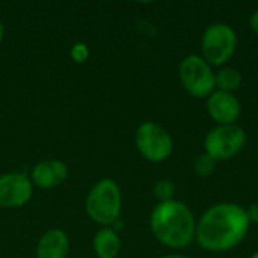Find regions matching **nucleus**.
<instances>
[{
  "instance_id": "nucleus-1",
  "label": "nucleus",
  "mask_w": 258,
  "mask_h": 258,
  "mask_svg": "<svg viewBox=\"0 0 258 258\" xmlns=\"http://www.w3.org/2000/svg\"><path fill=\"white\" fill-rule=\"evenodd\" d=\"M251 222L246 209L234 203H218L197 221L195 242L209 252H227L248 236Z\"/></svg>"
},
{
  "instance_id": "nucleus-2",
  "label": "nucleus",
  "mask_w": 258,
  "mask_h": 258,
  "mask_svg": "<svg viewBox=\"0 0 258 258\" xmlns=\"http://www.w3.org/2000/svg\"><path fill=\"white\" fill-rule=\"evenodd\" d=\"M153 236L163 246L184 249L195 242L197 218L187 204L178 200L159 203L150 216Z\"/></svg>"
},
{
  "instance_id": "nucleus-3",
  "label": "nucleus",
  "mask_w": 258,
  "mask_h": 258,
  "mask_svg": "<svg viewBox=\"0 0 258 258\" xmlns=\"http://www.w3.org/2000/svg\"><path fill=\"white\" fill-rule=\"evenodd\" d=\"M237 32L228 23H212L201 36V57L213 68L225 67L236 54Z\"/></svg>"
},
{
  "instance_id": "nucleus-4",
  "label": "nucleus",
  "mask_w": 258,
  "mask_h": 258,
  "mask_svg": "<svg viewBox=\"0 0 258 258\" xmlns=\"http://www.w3.org/2000/svg\"><path fill=\"white\" fill-rule=\"evenodd\" d=\"M121 206L122 198L119 186L113 180L104 178L91 189L85 207L92 221L101 225H112L121 215Z\"/></svg>"
},
{
  "instance_id": "nucleus-5",
  "label": "nucleus",
  "mask_w": 258,
  "mask_h": 258,
  "mask_svg": "<svg viewBox=\"0 0 258 258\" xmlns=\"http://www.w3.org/2000/svg\"><path fill=\"white\" fill-rule=\"evenodd\" d=\"M248 144V135L243 127L216 125L204 138V153L213 160L228 162L239 156Z\"/></svg>"
},
{
  "instance_id": "nucleus-6",
  "label": "nucleus",
  "mask_w": 258,
  "mask_h": 258,
  "mask_svg": "<svg viewBox=\"0 0 258 258\" xmlns=\"http://www.w3.org/2000/svg\"><path fill=\"white\" fill-rule=\"evenodd\" d=\"M178 77L187 94L195 98H209L216 91L215 70L201 54H187L178 65Z\"/></svg>"
},
{
  "instance_id": "nucleus-7",
  "label": "nucleus",
  "mask_w": 258,
  "mask_h": 258,
  "mask_svg": "<svg viewBox=\"0 0 258 258\" xmlns=\"http://www.w3.org/2000/svg\"><path fill=\"white\" fill-rule=\"evenodd\" d=\"M135 142L142 157L151 163H162L174 153V139L169 132L151 121L138 127Z\"/></svg>"
},
{
  "instance_id": "nucleus-8",
  "label": "nucleus",
  "mask_w": 258,
  "mask_h": 258,
  "mask_svg": "<svg viewBox=\"0 0 258 258\" xmlns=\"http://www.w3.org/2000/svg\"><path fill=\"white\" fill-rule=\"evenodd\" d=\"M32 192V181L24 174L11 172L0 175V207H21L30 200Z\"/></svg>"
},
{
  "instance_id": "nucleus-9",
  "label": "nucleus",
  "mask_w": 258,
  "mask_h": 258,
  "mask_svg": "<svg viewBox=\"0 0 258 258\" xmlns=\"http://www.w3.org/2000/svg\"><path fill=\"white\" fill-rule=\"evenodd\" d=\"M207 113L216 125H233L242 115V104L236 94L215 91L206 103Z\"/></svg>"
},
{
  "instance_id": "nucleus-10",
  "label": "nucleus",
  "mask_w": 258,
  "mask_h": 258,
  "mask_svg": "<svg viewBox=\"0 0 258 258\" xmlns=\"http://www.w3.org/2000/svg\"><path fill=\"white\" fill-rule=\"evenodd\" d=\"M68 177V168L60 160H45L32 169V181L41 189H51L62 184Z\"/></svg>"
},
{
  "instance_id": "nucleus-11",
  "label": "nucleus",
  "mask_w": 258,
  "mask_h": 258,
  "mask_svg": "<svg viewBox=\"0 0 258 258\" xmlns=\"http://www.w3.org/2000/svg\"><path fill=\"white\" fill-rule=\"evenodd\" d=\"M70 249L68 236L62 230H48L38 242V258H65Z\"/></svg>"
},
{
  "instance_id": "nucleus-12",
  "label": "nucleus",
  "mask_w": 258,
  "mask_h": 258,
  "mask_svg": "<svg viewBox=\"0 0 258 258\" xmlns=\"http://www.w3.org/2000/svg\"><path fill=\"white\" fill-rule=\"evenodd\" d=\"M94 251L100 258H115L121 251V239L112 228L100 230L94 237Z\"/></svg>"
},
{
  "instance_id": "nucleus-13",
  "label": "nucleus",
  "mask_w": 258,
  "mask_h": 258,
  "mask_svg": "<svg viewBox=\"0 0 258 258\" xmlns=\"http://www.w3.org/2000/svg\"><path fill=\"white\" fill-rule=\"evenodd\" d=\"M242 82H243V77H242V73L237 68L225 65V67L215 71L216 91H224V92L234 94L242 86Z\"/></svg>"
},
{
  "instance_id": "nucleus-14",
  "label": "nucleus",
  "mask_w": 258,
  "mask_h": 258,
  "mask_svg": "<svg viewBox=\"0 0 258 258\" xmlns=\"http://www.w3.org/2000/svg\"><path fill=\"white\" fill-rule=\"evenodd\" d=\"M216 166H218V162L204 153V154L198 156L197 160L194 162V172L200 178H207L215 174Z\"/></svg>"
},
{
  "instance_id": "nucleus-15",
  "label": "nucleus",
  "mask_w": 258,
  "mask_h": 258,
  "mask_svg": "<svg viewBox=\"0 0 258 258\" xmlns=\"http://www.w3.org/2000/svg\"><path fill=\"white\" fill-rule=\"evenodd\" d=\"M154 197L159 203H168L175 200V184L171 180H160L154 186Z\"/></svg>"
},
{
  "instance_id": "nucleus-16",
  "label": "nucleus",
  "mask_w": 258,
  "mask_h": 258,
  "mask_svg": "<svg viewBox=\"0 0 258 258\" xmlns=\"http://www.w3.org/2000/svg\"><path fill=\"white\" fill-rule=\"evenodd\" d=\"M89 56V50L85 44H76L73 48H71V57L76 60V62H85Z\"/></svg>"
},
{
  "instance_id": "nucleus-17",
  "label": "nucleus",
  "mask_w": 258,
  "mask_h": 258,
  "mask_svg": "<svg viewBox=\"0 0 258 258\" xmlns=\"http://www.w3.org/2000/svg\"><path fill=\"white\" fill-rule=\"evenodd\" d=\"M246 215L251 224H258V203H252L246 209Z\"/></svg>"
},
{
  "instance_id": "nucleus-18",
  "label": "nucleus",
  "mask_w": 258,
  "mask_h": 258,
  "mask_svg": "<svg viewBox=\"0 0 258 258\" xmlns=\"http://www.w3.org/2000/svg\"><path fill=\"white\" fill-rule=\"evenodd\" d=\"M249 27L255 35H258V9H255L249 17Z\"/></svg>"
},
{
  "instance_id": "nucleus-19",
  "label": "nucleus",
  "mask_w": 258,
  "mask_h": 258,
  "mask_svg": "<svg viewBox=\"0 0 258 258\" xmlns=\"http://www.w3.org/2000/svg\"><path fill=\"white\" fill-rule=\"evenodd\" d=\"M160 258H189L187 255H183V254H168V255H163Z\"/></svg>"
},
{
  "instance_id": "nucleus-20",
  "label": "nucleus",
  "mask_w": 258,
  "mask_h": 258,
  "mask_svg": "<svg viewBox=\"0 0 258 258\" xmlns=\"http://www.w3.org/2000/svg\"><path fill=\"white\" fill-rule=\"evenodd\" d=\"M3 35H5V27H3V23L0 21V41L3 39Z\"/></svg>"
},
{
  "instance_id": "nucleus-21",
  "label": "nucleus",
  "mask_w": 258,
  "mask_h": 258,
  "mask_svg": "<svg viewBox=\"0 0 258 258\" xmlns=\"http://www.w3.org/2000/svg\"><path fill=\"white\" fill-rule=\"evenodd\" d=\"M251 258H258V251H255V252H254V254L251 255Z\"/></svg>"
}]
</instances>
